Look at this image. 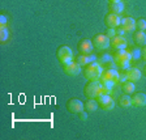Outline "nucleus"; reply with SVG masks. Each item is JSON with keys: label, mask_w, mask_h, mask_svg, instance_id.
<instances>
[{"label": "nucleus", "mask_w": 146, "mask_h": 140, "mask_svg": "<svg viewBox=\"0 0 146 140\" xmlns=\"http://www.w3.org/2000/svg\"><path fill=\"white\" fill-rule=\"evenodd\" d=\"M125 33H127V31H125L121 26H117V27H116V36H124Z\"/></svg>", "instance_id": "27"}, {"label": "nucleus", "mask_w": 146, "mask_h": 140, "mask_svg": "<svg viewBox=\"0 0 146 140\" xmlns=\"http://www.w3.org/2000/svg\"><path fill=\"white\" fill-rule=\"evenodd\" d=\"M78 115H80V119H81V121H86V119H88V113H85L84 110H82V111H80Z\"/></svg>", "instance_id": "29"}, {"label": "nucleus", "mask_w": 146, "mask_h": 140, "mask_svg": "<svg viewBox=\"0 0 146 140\" xmlns=\"http://www.w3.org/2000/svg\"><path fill=\"white\" fill-rule=\"evenodd\" d=\"M127 45H128V42L124 36H116V37H113V38H111V46H112L115 50L125 49Z\"/></svg>", "instance_id": "12"}, {"label": "nucleus", "mask_w": 146, "mask_h": 140, "mask_svg": "<svg viewBox=\"0 0 146 140\" xmlns=\"http://www.w3.org/2000/svg\"><path fill=\"white\" fill-rule=\"evenodd\" d=\"M110 3H116V1H120V0H108Z\"/></svg>", "instance_id": "31"}, {"label": "nucleus", "mask_w": 146, "mask_h": 140, "mask_svg": "<svg viewBox=\"0 0 146 140\" xmlns=\"http://www.w3.org/2000/svg\"><path fill=\"white\" fill-rule=\"evenodd\" d=\"M95 100H97L98 105H99V107L102 110L108 111V110H112L113 107H115V100L111 97V94H103V93H100Z\"/></svg>", "instance_id": "4"}, {"label": "nucleus", "mask_w": 146, "mask_h": 140, "mask_svg": "<svg viewBox=\"0 0 146 140\" xmlns=\"http://www.w3.org/2000/svg\"><path fill=\"white\" fill-rule=\"evenodd\" d=\"M136 27L138 29V30L143 31L146 29V20L145 18H138L136 21Z\"/></svg>", "instance_id": "24"}, {"label": "nucleus", "mask_w": 146, "mask_h": 140, "mask_svg": "<svg viewBox=\"0 0 146 140\" xmlns=\"http://www.w3.org/2000/svg\"><path fill=\"white\" fill-rule=\"evenodd\" d=\"M121 89H123V92H124L125 94H131V93H133V92H134V84H133V81H129V80H127L125 82H123Z\"/></svg>", "instance_id": "21"}, {"label": "nucleus", "mask_w": 146, "mask_h": 140, "mask_svg": "<svg viewBox=\"0 0 146 140\" xmlns=\"http://www.w3.org/2000/svg\"><path fill=\"white\" fill-rule=\"evenodd\" d=\"M108 11L110 13H113V15H121L124 12V4L121 1H116V3H110L108 5Z\"/></svg>", "instance_id": "16"}, {"label": "nucleus", "mask_w": 146, "mask_h": 140, "mask_svg": "<svg viewBox=\"0 0 146 140\" xmlns=\"http://www.w3.org/2000/svg\"><path fill=\"white\" fill-rule=\"evenodd\" d=\"M63 68H64V72L67 75H69V76H77V75L81 73V66L77 62H74V59L68 62V63H64Z\"/></svg>", "instance_id": "8"}, {"label": "nucleus", "mask_w": 146, "mask_h": 140, "mask_svg": "<svg viewBox=\"0 0 146 140\" xmlns=\"http://www.w3.org/2000/svg\"><path fill=\"white\" fill-rule=\"evenodd\" d=\"M141 71L137 70V68H128L127 70V76H128V80L129 81H138L141 79Z\"/></svg>", "instance_id": "18"}, {"label": "nucleus", "mask_w": 146, "mask_h": 140, "mask_svg": "<svg viewBox=\"0 0 146 140\" xmlns=\"http://www.w3.org/2000/svg\"><path fill=\"white\" fill-rule=\"evenodd\" d=\"M98 106H99V105H98V102H97L95 98H90L88 102H85V109H86L88 113H93V111H95Z\"/></svg>", "instance_id": "20"}, {"label": "nucleus", "mask_w": 146, "mask_h": 140, "mask_svg": "<svg viewBox=\"0 0 146 140\" xmlns=\"http://www.w3.org/2000/svg\"><path fill=\"white\" fill-rule=\"evenodd\" d=\"M117 104L120 105L121 107H129L132 106V97H129L128 94H123L119 97Z\"/></svg>", "instance_id": "19"}, {"label": "nucleus", "mask_w": 146, "mask_h": 140, "mask_svg": "<svg viewBox=\"0 0 146 140\" xmlns=\"http://www.w3.org/2000/svg\"><path fill=\"white\" fill-rule=\"evenodd\" d=\"M128 80V76H127V71H123V72H119V81L117 84H123Z\"/></svg>", "instance_id": "25"}, {"label": "nucleus", "mask_w": 146, "mask_h": 140, "mask_svg": "<svg viewBox=\"0 0 146 140\" xmlns=\"http://www.w3.org/2000/svg\"><path fill=\"white\" fill-rule=\"evenodd\" d=\"M141 55H142V59L146 62V45L142 47V50H141Z\"/></svg>", "instance_id": "30"}, {"label": "nucleus", "mask_w": 146, "mask_h": 140, "mask_svg": "<svg viewBox=\"0 0 146 140\" xmlns=\"http://www.w3.org/2000/svg\"><path fill=\"white\" fill-rule=\"evenodd\" d=\"M7 25V17L4 15H0V26H5Z\"/></svg>", "instance_id": "28"}, {"label": "nucleus", "mask_w": 146, "mask_h": 140, "mask_svg": "<svg viewBox=\"0 0 146 140\" xmlns=\"http://www.w3.org/2000/svg\"><path fill=\"white\" fill-rule=\"evenodd\" d=\"M107 37H108L110 40L116 37V29L115 27H108V30H107Z\"/></svg>", "instance_id": "26"}, {"label": "nucleus", "mask_w": 146, "mask_h": 140, "mask_svg": "<svg viewBox=\"0 0 146 140\" xmlns=\"http://www.w3.org/2000/svg\"><path fill=\"white\" fill-rule=\"evenodd\" d=\"M56 56H58V59L63 64L68 63V62L73 60V51H72L70 47L63 45V46H60V47L58 49V51H56Z\"/></svg>", "instance_id": "6"}, {"label": "nucleus", "mask_w": 146, "mask_h": 140, "mask_svg": "<svg viewBox=\"0 0 146 140\" xmlns=\"http://www.w3.org/2000/svg\"><path fill=\"white\" fill-rule=\"evenodd\" d=\"M84 93L89 98H97L102 93V84L98 80H90L84 88Z\"/></svg>", "instance_id": "3"}, {"label": "nucleus", "mask_w": 146, "mask_h": 140, "mask_svg": "<svg viewBox=\"0 0 146 140\" xmlns=\"http://www.w3.org/2000/svg\"><path fill=\"white\" fill-rule=\"evenodd\" d=\"M91 41L98 50H106L108 46H111V40L107 37V34H95Z\"/></svg>", "instance_id": "5"}, {"label": "nucleus", "mask_w": 146, "mask_h": 140, "mask_svg": "<svg viewBox=\"0 0 146 140\" xmlns=\"http://www.w3.org/2000/svg\"><path fill=\"white\" fill-rule=\"evenodd\" d=\"M102 72H103V67H102L98 62L89 63L85 67V77L89 81H90V80H99Z\"/></svg>", "instance_id": "2"}, {"label": "nucleus", "mask_w": 146, "mask_h": 140, "mask_svg": "<svg viewBox=\"0 0 146 140\" xmlns=\"http://www.w3.org/2000/svg\"><path fill=\"white\" fill-rule=\"evenodd\" d=\"M97 62L102 66V67H103V70H106V68H115L116 67L113 58L111 56V55H108V54H102L100 56H98Z\"/></svg>", "instance_id": "10"}, {"label": "nucleus", "mask_w": 146, "mask_h": 140, "mask_svg": "<svg viewBox=\"0 0 146 140\" xmlns=\"http://www.w3.org/2000/svg\"><path fill=\"white\" fill-rule=\"evenodd\" d=\"M133 42L136 43V46H145L146 45V34L143 31L138 30V31H134L133 34Z\"/></svg>", "instance_id": "17"}, {"label": "nucleus", "mask_w": 146, "mask_h": 140, "mask_svg": "<svg viewBox=\"0 0 146 140\" xmlns=\"http://www.w3.org/2000/svg\"><path fill=\"white\" fill-rule=\"evenodd\" d=\"M99 80L100 81H110V82H113V84H117L119 71L116 68H106V70H103Z\"/></svg>", "instance_id": "7"}, {"label": "nucleus", "mask_w": 146, "mask_h": 140, "mask_svg": "<svg viewBox=\"0 0 146 140\" xmlns=\"http://www.w3.org/2000/svg\"><path fill=\"white\" fill-rule=\"evenodd\" d=\"M113 60H115L116 67H120L121 70H127L129 67V62L132 60V58L128 50L121 49V50H117L116 54L113 55Z\"/></svg>", "instance_id": "1"}, {"label": "nucleus", "mask_w": 146, "mask_h": 140, "mask_svg": "<svg viewBox=\"0 0 146 140\" xmlns=\"http://www.w3.org/2000/svg\"><path fill=\"white\" fill-rule=\"evenodd\" d=\"M120 21H121V18L119 15H113V13H107L106 17H104V22L108 27H117L120 26Z\"/></svg>", "instance_id": "11"}, {"label": "nucleus", "mask_w": 146, "mask_h": 140, "mask_svg": "<svg viewBox=\"0 0 146 140\" xmlns=\"http://www.w3.org/2000/svg\"><path fill=\"white\" fill-rule=\"evenodd\" d=\"M120 26L124 29L125 31H133L136 29V20L133 17H124L120 21Z\"/></svg>", "instance_id": "14"}, {"label": "nucleus", "mask_w": 146, "mask_h": 140, "mask_svg": "<svg viewBox=\"0 0 146 140\" xmlns=\"http://www.w3.org/2000/svg\"><path fill=\"white\" fill-rule=\"evenodd\" d=\"M85 107V104L78 98H70L67 102V109L69 110L72 114H78L80 111H82Z\"/></svg>", "instance_id": "9"}, {"label": "nucleus", "mask_w": 146, "mask_h": 140, "mask_svg": "<svg viewBox=\"0 0 146 140\" xmlns=\"http://www.w3.org/2000/svg\"><path fill=\"white\" fill-rule=\"evenodd\" d=\"M143 73H145V76H146V66H145V68H143Z\"/></svg>", "instance_id": "32"}, {"label": "nucleus", "mask_w": 146, "mask_h": 140, "mask_svg": "<svg viewBox=\"0 0 146 140\" xmlns=\"http://www.w3.org/2000/svg\"><path fill=\"white\" fill-rule=\"evenodd\" d=\"M93 47L94 45H93V41L90 40H81L78 42V51L81 54H91Z\"/></svg>", "instance_id": "13"}, {"label": "nucleus", "mask_w": 146, "mask_h": 140, "mask_svg": "<svg viewBox=\"0 0 146 140\" xmlns=\"http://www.w3.org/2000/svg\"><path fill=\"white\" fill-rule=\"evenodd\" d=\"M8 36H9V31L7 29V26H0V41L5 42L8 40Z\"/></svg>", "instance_id": "22"}, {"label": "nucleus", "mask_w": 146, "mask_h": 140, "mask_svg": "<svg viewBox=\"0 0 146 140\" xmlns=\"http://www.w3.org/2000/svg\"><path fill=\"white\" fill-rule=\"evenodd\" d=\"M129 54H131V58L132 59H138L141 56V50L138 47H132V49L128 50Z\"/></svg>", "instance_id": "23"}, {"label": "nucleus", "mask_w": 146, "mask_h": 140, "mask_svg": "<svg viewBox=\"0 0 146 140\" xmlns=\"http://www.w3.org/2000/svg\"><path fill=\"white\" fill-rule=\"evenodd\" d=\"M132 105L133 106H138V107H142L146 105V94L142 93V92H138L136 94H133L132 97Z\"/></svg>", "instance_id": "15"}]
</instances>
